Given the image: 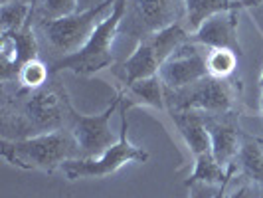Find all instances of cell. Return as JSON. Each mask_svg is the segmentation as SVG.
Instances as JSON below:
<instances>
[{"mask_svg":"<svg viewBox=\"0 0 263 198\" xmlns=\"http://www.w3.org/2000/svg\"><path fill=\"white\" fill-rule=\"evenodd\" d=\"M125 10H127V0H117L115 6L93 30L87 44L76 53L50 64V71L55 76L62 71H71L76 76H93V74H99L101 69L111 66L115 62L113 44L119 36V28L123 22Z\"/></svg>","mask_w":263,"mask_h":198,"instance_id":"3957f363","label":"cell"},{"mask_svg":"<svg viewBox=\"0 0 263 198\" xmlns=\"http://www.w3.org/2000/svg\"><path fill=\"white\" fill-rule=\"evenodd\" d=\"M226 198H263V194H261V190L253 185V183L241 178V183H239L234 190H228V196Z\"/></svg>","mask_w":263,"mask_h":198,"instance_id":"603a6c76","label":"cell"},{"mask_svg":"<svg viewBox=\"0 0 263 198\" xmlns=\"http://www.w3.org/2000/svg\"><path fill=\"white\" fill-rule=\"evenodd\" d=\"M237 172V165L236 163H232L230 167H228V176H226V181L220 185L218 188V192H216V196L214 198H226L228 196V188H230V183H232V178H234V174Z\"/></svg>","mask_w":263,"mask_h":198,"instance_id":"d4e9b609","label":"cell"},{"mask_svg":"<svg viewBox=\"0 0 263 198\" xmlns=\"http://www.w3.org/2000/svg\"><path fill=\"white\" fill-rule=\"evenodd\" d=\"M188 42H190V30L182 22L172 24L137 42L131 56L115 69L123 87H129L139 79L157 76L160 66Z\"/></svg>","mask_w":263,"mask_h":198,"instance_id":"277c9868","label":"cell"},{"mask_svg":"<svg viewBox=\"0 0 263 198\" xmlns=\"http://www.w3.org/2000/svg\"><path fill=\"white\" fill-rule=\"evenodd\" d=\"M121 99H123V95L119 92L115 99L111 101V105L97 115H83V113L73 111L69 129L81 149V157L103 155L109 147H113L119 141L111 129V117L117 111V107H121Z\"/></svg>","mask_w":263,"mask_h":198,"instance_id":"9c48e42d","label":"cell"},{"mask_svg":"<svg viewBox=\"0 0 263 198\" xmlns=\"http://www.w3.org/2000/svg\"><path fill=\"white\" fill-rule=\"evenodd\" d=\"M123 95V103L129 107H155V109H166V97H164V83L160 78L151 76V78L139 79L131 83L129 87H121L119 89Z\"/></svg>","mask_w":263,"mask_h":198,"instance_id":"2e32d148","label":"cell"},{"mask_svg":"<svg viewBox=\"0 0 263 198\" xmlns=\"http://www.w3.org/2000/svg\"><path fill=\"white\" fill-rule=\"evenodd\" d=\"M194 171L190 174V178L186 181V185L190 183H206V185H214L220 186L226 181L228 176V167H224L216 160V157L212 155V151H206V153H200L194 157Z\"/></svg>","mask_w":263,"mask_h":198,"instance_id":"ac0fdd59","label":"cell"},{"mask_svg":"<svg viewBox=\"0 0 263 198\" xmlns=\"http://www.w3.org/2000/svg\"><path fill=\"white\" fill-rule=\"evenodd\" d=\"M186 2V28L196 32L210 16L220 12H241L251 6H259L263 0H184Z\"/></svg>","mask_w":263,"mask_h":198,"instance_id":"9a60e30c","label":"cell"},{"mask_svg":"<svg viewBox=\"0 0 263 198\" xmlns=\"http://www.w3.org/2000/svg\"><path fill=\"white\" fill-rule=\"evenodd\" d=\"M237 171L241 172V178L250 181L261 190L263 194V139L257 135L243 133L241 149L236 158Z\"/></svg>","mask_w":263,"mask_h":198,"instance_id":"e0dca14e","label":"cell"},{"mask_svg":"<svg viewBox=\"0 0 263 198\" xmlns=\"http://www.w3.org/2000/svg\"><path fill=\"white\" fill-rule=\"evenodd\" d=\"M2 4H8V2H26V4H32V6H36V2L38 0H0Z\"/></svg>","mask_w":263,"mask_h":198,"instance_id":"4316f807","label":"cell"},{"mask_svg":"<svg viewBox=\"0 0 263 198\" xmlns=\"http://www.w3.org/2000/svg\"><path fill=\"white\" fill-rule=\"evenodd\" d=\"M184 18V0H127L119 34L141 42L155 32L178 24Z\"/></svg>","mask_w":263,"mask_h":198,"instance_id":"ba28073f","label":"cell"},{"mask_svg":"<svg viewBox=\"0 0 263 198\" xmlns=\"http://www.w3.org/2000/svg\"><path fill=\"white\" fill-rule=\"evenodd\" d=\"M188 186V198H214L220 186L206 185V183H190Z\"/></svg>","mask_w":263,"mask_h":198,"instance_id":"cb8c5ba5","label":"cell"},{"mask_svg":"<svg viewBox=\"0 0 263 198\" xmlns=\"http://www.w3.org/2000/svg\"><path fill=\"white\" fill-rule=\"evenodd\" d=\"M105 0H79L78 2V12H85V10H91L95 6L103 4Z\"/></svg>","mask_w":263,"mask_h":198,"instance_id":"484cf974","label":"cell"},{"mask_svg":"<svg viewBox=\"0 0 263 198\" xmlns=\"http://www.w3.org/2000/svg\"><path fill=\"white\" fill-rule=\"evenodd\" d=\"M206 66H208V76L212 78H232L237 67V53L232 50H222V48H206Z\"/></svg>","mask_w":263,"mask_h":198,"instance_id":"7402d4cb","label":"cell"},{"mask_svg":"<svg viewBox=\"0 0 263 198\" xmlns=\"http://www.w3.org/2000/svg\"><path fill=\"white\" fill-rule=\"evenodd\" d=\"M0 153L12 167L24 171H44L48 174L62 169L66 160L81 158V149L71 129H60L28 139H2Z\"/></svg>","mask_w":263,"mask_h":198,"instance_id":"7a4b0ae2","label":"cell"},{"mask_svg":"<svg viewBox=\"0 0 263 198\" xmlns=\"http://www.w3.org/2000/svg\"><path fill=\"white\" fill-rule=\"evenodd\" d=\"M232 115L236 113H230V115L206 113V127L210 133V151L222 167H230L232 163H236L241 149V141H243V131H239L234 119H230Z\"/></svg>","mask_w":263,"mask_h":198,"instance_id":"4fadbf2b","label":"cell"},{"mask_svg":"<svg viewBox=\"0 0 263 198\" xmlns=\"http://www.w3.org/2000/svg\"><path fill=\"white\" fill-rule=\"evenodd\" d=\"M73 105L67 89L53 74L40 89L2 85V139H28L44 133L69 129Z\"/></svg>","mask_w":263,"mask_h":198,"instance_id":"6da1fadb","label":"cell"},{"mask_svg":"<svg viewBox=\"0 0 263 198\" xmlns=\"http://www.w3.org/2000/svg\"><path fill=\"white\" fill-rule=\"evenodd\" d=\"M52 76L53 74L50 71V66L44 60L34 58L28 64H24L22 69L18 71L16 79L8 81V83L14 85V87H18V89H40V87H44L50 81Z\"/></svg>","mask_w":263,"mask_h":198,"instance_id":"d6986e66","label":"cell"},{"mask_svg":"<svg viewBox=\"0 0 263 198\" xmlns=\"http://www.w3.org/2000/svg\"><path fill=\"white\" fill-rule=\"evenodd\" d=\"M79 0H38L32 12V24L52 22L78 12Z\"/></svg>","mask_w":263,"mask_h":198,"instance_id":"ffe728a7","label":"cell"},{"mask_svg":"<svg viewBox=\"0 0 263 198\" xmlns=\"http://www.w3.org/2000/svg\"><path fill=\"white\" fill-rule=\"evenodd\" d=\"M115 2L117 0H105L103 4L95 6L91 10L73 12L66 16V18L52 20V22L34 24V30H36L40 40V46L44 44L46 48L52 50V53H55L53 62L76 53L87 44V40L91 38L93 30L107 16L105 12H109L115 6Z\"/></svg>","mask_w":263,"mask_h":198,"instance_id":"5b68a950","label":"cell"},{"mask_svg":"<svg viewBox=\"0 0 263 198\" xmlns=\"http://www.w3.org/2000/svg\"><path fill=\"white\" fill-rule=\"evenodd\" d=\"M202 48L204 46L190 40L160 66L158 78L164 83V89H182L208 76L206 52H202Z\"/></svg>","mask_w":263,"mask_h":198,"instance_id":"30bf717a","label":"cell"},{"mask_svg":"<svg viewBox=\"0 0 263 198\" xmlns=\"http://www.w3.org/2000/svg\"><path fill=\"white\" fill-rule=\"evenodd\" d=\"M239 12H220L210 16L196 32L190 34V40L194 44H200L208 50L222 48L232 50L234 53L241 56V44L237 38V20Z\"/></svg>","mask_w":263,"mask_h":198,"instance_id":"7c38bea8","label":"cell"},{"mask_svg":"<svg viewBox=\"0 0 263 198\" xmlns=\"http://www.w3.org/2000/svg\"><path fill=\"white\" fill-rule=\"evenodd\" d=\"M166 107L198 109L208 115H230L239 111L241 85L232 78H212L206 76L182 89H164Z\"/></svg>","mask_w":263,"mask_h":198,"instance_id":"8992f818","label":"cell"},{"mask_svg":"<svg viewBox=\"0 0 263 198\" xmlns=\"http://www.w3.org/2000/svg\"><path fill=\"white\" fill-rule=\"evenodd\" d=\"M172 123L184 139L186 147L196 157L200 153L210 151V133L206 127V113L198 109H180V107H168Z\"/></svg>","mask_w":263,"mask_h":198,"instance_id":"5bb4252c","label":"cell"},{"mask_svg":"<svg viewBox=\"0 0 263 198\" xmlns=\"http://www.w3.org/2000/svg\"><path fill=\"white\" fill-rule=\"evenodd\" d=\"M32 12H34V6L26 4V2L0 4V30L14 32V30H20V28L32 24Z\"/></svg>","mask_w":263,"mask_h":198,"instance_id":"44dd1931","label":"cell"},{"mask_svg":"<svg viewBox=\"0 0 263 198\" xmlns=\"http://www.w3.org/2000/svg\"><path fill=\"white\" fill-rule=\"evenodd\" d=\"M40 52V40L34 30V24L14 30V32H2L0 36V76L2 83L14 81L18 71L22 69L24 64L30 60L38 58Z\"/></svg>","mask_w":263,"mask_h":198,"instance_id":"8fae6325","label":"cell"},{"mask_svg":"<svg viewBox=\"0 0 263 198\" xmlns=\"http://www.w3.org/2000/svg\"><path fill=\"white\" fill-rule=\"evenodd\" d=\"M129 107L121 99V131H119V141L113 147H109L103 155L97 157H81L71 158L62 165L60 171L64 172L67 181H78V178H103L113 172H117L121 167L127 163H146L148 153L143 147L133 145L127 139L129 131V119H127Z\"/></svg>","mask_w":263,"mask_h":198,"instance_id":"52a82bcc","label":"cell"},{"mask_svg":"<svg viewBox=\"0 0 263 198\" xmlns=\"http://www.w3.org/2000/svg\"><path fill=\"white\" fill-rule=\"evenodd\" d=\"M259 85L263 87V74H261V78H259Z\"/></svg>","mask_w":263,"mask_h":198,"instance_id":"83f0119b","label":"cell"},{"mask_svg":"<svg viewBox=\"0 0 263 198\" xmlns=\"http://www.w3.org/2000/svg\"><path fill=\"white\" fill-rule=\"evenodd\" d=\"M261 117H263V93H261Z\"/></svg>","mask_w":263,"mask_h":198,"instance_id":"f1b7e54d","label":"cell"}]
</instances>
